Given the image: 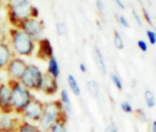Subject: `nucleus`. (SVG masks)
I'll use <instances>...</instances> for the list:
<instances>
[{
    "mask_svg": "<svg viewBox=\"0 0 156 132\" xmlns=\"http://www.w3.org/2000/svg\"><path fill=\"white\" fill-rule=\"evenodd\" d=\"M8 43L10 45L14 56L17 57H32L36 51V41L19 27H10L8 30Z\"/></svg>",
    "mask_w": 156,
    "mask_h": 132,
    "instance_id": "f257e3e1",
    "label": "nucleus"
},
{
    "mask_svg": "<svg viewBox=\"0 0 156 132\" xmlns=\"http://www.w3.org/2000/svg\"><path fill=\"white\" fill-rule=\"evenodd\" d=\"M8 21L11 27H17L23 20L27 17H38L40 12L30 0H8L5 2Z\"/></svg>",
    "mask_w": 156,
    "mask_h": 132,
    "instance_id": "f03ea898",
    "label": "nucleus"
},
{
    "mask_svg": "<svg viewBox=\"0 0 156 132\" xmlns=\"http://www.w3.org/2000/svg\"><path fill=\"white\" fill-rule=\"evenodd\" d=\"M68 120V116L63 112V109L61 106L60 100H51L47 103H44V111L40 121L37 122V126L42 132H47L52 125L58 122L60 120Z\"/></svg>",
    "mask_w": 156,
    "mask_h": 132,
    "instance_id": "7ed1b4c3",
    "label": "nucleus"
},
{
    "mask_svg": "<svg viewBox=\"0 0 156 132\" xmlns=\"http://www.w3.org/2000/svg\"><path fill=\"white\" fill-rule=\"evenodd\" d=\"M10 89H11V104H12V111L16 115H21L24 109L27 106V104L35 98L32 91H30L27 88H25L20 82L16 80H8Z\"/></svg>",
    "mask_w": 156,
    "mask_h": 132,
    "instance_id": "20e7f679",
    "label": "nucleus"
},
{
    "mask_svg": "<svg viewBox=\"0 0 156 132\" xmlns=\"http://www.w3.org/2000/svg\"><path fill=\"white\" fill-rule=\"evenodd\" d=\"M42 79H44L42 69L38 66L31 63V64H27L21 79L19 82H20L25 88H27L30 91L34 93V91H40Z\"/></svg>",
    "mask_w": 156,
    "mask_h": 132,
    "instance_id": "39448f33",
    "label": "nucleus"
},
{
    "mask_svg": "<svg viewBox=\"0 0 156 132\" xmlns=\"http://www.w3.org/2000/svg\"><path fill=\"white\" fill-rule=\"evenodd\" d=\"M17 27L23 30L25 33H27L35 41L41 40L44 37L45 24L42 20H40V17H27L19 24Z\"/></svg>",
    "mask_w": 156,
    "mask_h": 132,
    "instance_id": "423d86ee",
    "label": "nucleus"
},
{
    "mask_svg": "<svg viewBox=\"0 0 156 132\" xmlns=\"http://www.w3.org/2000/svg\"><path fill=\"white\" fill-rule=\"evenodd\" d=\"M42 111H44V101H41L37 98H34L27 104V106L24 109L23 114L20 116L24 121L37 125V122L40 121V119L42 116Z\"/></svg>",
    "mask_w": 156,
    "mask_h": 132,
    "instance_id": "0eeeda50",
    "label": "nucleus"
},
{
    "mask_svg": "<svg viewBox=\"0 0 156 132\" xmlns=\"http://www.w3.org/2000/svg\"><path fill=\"white\" fill-rule=\"evenodd\" d=\"M27 62L23 58V57H17V56H14V57L10 59V62L8 63L5 72L9 80H16L19 82L21 79L23 74L27 67Z\"/></svg>",
    "mask_w": 156,
    "mask_h": 132,
    "instance_id": "6e6552de",
    "label": "nucleus"
},
{
    "mask_svg": "<svg viewBox=\"0 0 156 132\" xmlns=\"http://www.w3.org/2000/svg\"><path fill=\"white\" fill-rule=\"evenodd\" d=\"M11 89L8 82H0V114H12Z\"/></svg>",
    "mask_w": 156,
    "mask_h": 132,
    "instance_id": "1a4fd4ad",
    "label": "nucleus"
},
{
    "mask_svg": "<svg viewBox=\"0 0 156 132\" xmlns=\"http://www.w3.org/2000/svg\"><path fill=\"white\" fill-rule=\"evenodd\" d=\"M23 119L16 114H2L0 115V132H16Z\"/></svg>",
    "mask_w": 156,
    "mask_h": 132,
    "instance_id": "9d476101",
    "label": "nucleus"
},
{
    "mask_svg": "<svg viewBox=\"0 0 156 132\" xmlns=\"http://www.w3.org/2000/svg\"><path fill=\"white\" fill-rule=\"evenodd\" d=\"M36 58L41 59V61H46L48 58H51L53 54V46L51 43V41L46 37H42L41 40L36 41V51H35V54Z\"/></svg>",
    "mask_w": 156,
    "mask_h": 132,
    "instance_id": "9b49d317",
    "label": "nucleus"
},
{
    "mask_svg": "<svg viewBox=\"0 0 156 132\" xmlns=\"http://www.w3.org/2000/svg\"><path fill=\"white\" fill-rule=\"evenodd\" d=\"M40 91L44 93L47 96H53L60 91V86H58V80L53 77H51L50 74H47L46 72L44 73V79L41 83V88Z\"/></svg>",
    "mask_w": 156,
    "mask_h": 132,
    "instance_id": "f8f14e48",
    "label": "nucleus"
},
{
    "mask_svg": "<svg viewBox=\"0 0 156 132\" xmlns=\"http://www.w3.org/2000/svg\"><path fill=\"white\" fill-rule=\"evenodd\" d=\"M12 57H14V53L8 41L0 42V70H5L8 63Z\"/></svg>",
    "mask_w": 156,
    "mask_h": 132,
    "instance_id": "ddd939ff",
    "label": "nucleus"
},
{
    "mask_svg": "<svg viewBox=\"0 0 156 132\" xmlns=\"http://www.w3.org/2000/svg\"><path fill=\"white\" fill-rule=\"evenodd\" d=\"M60 103H61V106L63 109V112L69 116L72 114V103H71V96H69V91L67 89H61L60 90Z\"/></svg>",
    "mask_w": 156,
    "mask_h": 132,
    "instance_id": "4468645a",
    "label": "nucleus"
},
{
    "mask_svg": "<svg viewBox=\"0 0 156 132\" xmlns=\"http://www.w3.org/2000/svg\"><path fill=\"white\" fill-rule=\"evenodd\" d=\"M47 74H50L51 77L58 79L60 78V74H61V67H60V63H58L57 58L55 56H52L51 58L47 59V70H46Z\"/></svg>",
    "mask_w": 156,
    "mask_h": 132,
    "instance_id": "2eb2a0df",
    "label": "nucleus"
},
{
    "mask_svg": "<svg viewBox=\"0 0 156 132\" xmlns=\"http://www.w3.org/2000/svg\"><path fill=\"white\" fill-rule=\"evenodd\" d=\"M93 59H94V63H95L97 68H98L99 73L104 77V75L107 74V66H105L104 57H103V54H102L99 48H94L93 49Z\"/></svg>",
    "mask_w": 156,
    "mask_h": 132,
    "instance_id": "dca6fc26",
    "label": "nucleus"
},
{
    "mask_svg": "<svg viewBox=\"0 0 156 132\" xmlns=\"http://www.w3.org/2000/svg\"><path fill=\"white\" fill-rule=\"evenodd\" d=\"M67 84H68V88H69L71 93L73 94L74 96H81V93H82L81 86H80L77 79L73 77L72 74H68V77H67Z\"/></svg>",
    "mask_w": 156,
    "mask_h": 132,
    "instance_id": "f3484780",
    "label": "nucleus"
},
{
    "mask_svg": "<svg viewBox=\"0 0 156 132\" xmlns=\"http://www.w3.org/2000/svg\"><path fill=\"white\" fill-rule=\"evenodd\" d=\"M16 132H42V131L38 128V126L36 124H31V122L23 120Z\"/></svg>",
    "mask_w": 156,
    "mask_h": 132,
    "instance_id": "a211bd4d",
    "label": "nucleus"
},
{
    "mask_svg": "<svg viewBox=\"0 0 156 132\" xmlns=\"http://www.w3.org/2000/svg\"><path fill=\"white\" fill-rule=\"evenodd\" d=\"M87 89L90 93V95H93L94 98H98L99 96V93H101V86L98 84V82L95 80H88L87 82Z\"/></svg>",
    "mask_w": 156,
    "mask_h": 132,
    "instance_id": "6ab92c4d",
    "label": "nucleus"
},
{
    "mask_svg": "<svg viewBox=\"0 0 156 132\" xmlns=\"http://www.w3.org/2000/svg\"><path fill=\"white\" fill-rule=\"evenodd\" d=\"M47 132H68V128H67V119L60 120L58 122H56L55 125H52V127Z\"/></svg>",
    "mask_w": 156,
    "mask_h": 132,
    "instance_id": "aec40b11",
    "label": "nucleus"
},
{
    "mask_svg": "<svg viewBox=\"0 0 156 132\" xmlns=\"http://www.w3.org/2000/svg\"><path fill=\"white\" fill-rule=\"evenodd\" d=\"M145 103H146V105H147V107H150V109H154L155 107V105H156V99H155V94H154V91H151V90H145Z\"/></svg>",
    "mask_w": 156,
    "mask_h": 132,
    "instance_id": "412c9836",
    "label": "nucleus"
},
{
    "mask_svg": "<svg viewBox=\"0 0 156 132\" xmlns=\"http://www.w3.org/2000/svg\"><path fill=\"white\" fill-rule=\"evenodd\" d=\"M113 45L116 49H124V41H123V37L120 36V33L118 31H114L113 33Z\"/></svg>",
    "mask_w": 156,
    "mask_h": 132,
    "instance_id": "4be33fe9",
    "label": "nucleus"
},
{
    "mask_svg": "<svg viewBox=\"0 0 156 132\" xmlns=\"http://www.w3.org/2000/svg\"><path fill=\"white\" fill-rule=\"evenodd\" d=\"M110 79H112V83L114 84V86L118 89L119 91L123 90V80L122 78L119 77L118 74H115V73H110Z\"/></svg>",
    "mask_w": 156,
    "mask_h": 132,
    "instance_id": "5701e85b",
    "label": "nucleus"
},
{
    "mask_svg": "<svg viewBox=\"0 0 156 132\" xmlns=\"http://www.w3.org/2000/svg\"><path fill=\"white\" fill-rule=\"evenodd\" d=\"M56 32H57L58 36H61V37L65 36L67 33V26H66V24L62 22V21L57 22V25H56Z\"/></svg>",
    "mask_w": 156,
    "mask_h": 132,
    "instance_id": "b1692460",
    "label": "nucleus"
},
{
    "mask_svg": "<svg viewBox=\"0 0 156 132\" xmlns=\"http://www.w3.org/2000/svg\"><path fill=\"white\" fill-rule=\"evenodd\" d=\"M120 109L125 112V114H134V107L129 101H122L120 103Z\"/></svg>",
    "mask_w": 156,
    "mask_h": 132,
    "instance_id": "393cba45",
    "label": "nucleus"
},
{
    "mask_svg": "<svg viewBox=\"0 0 156 132\" xmlns=\"http://www.w3.org/2000/svg\"><path fill=\"white\" fill-rule=\"evenodd\" d=\"M146 37H147L150 45H152V46L156 45V32L154 30H147L146 31Z\"/></svg>",
    "mask_w": 156,
    "mask_h": 132,
    "instance_id": "a878e982",
    "label": "nucleus"
},
{
    "mask_svg": "<svg viewBox=\"0 0 156 132\" xmlns=\"http://www.w3.org/2000/svg\"><path fill=\"white\" fill-rule=\"evenodd\" d=\"M134 112L136 114V116H138V119H139L140 121H143V122H146V121H147V116H146L145 111H144L143 109H138V110H134Z\"/></svg>",
    "mask_w": 156,
    "mask_h": 132,
    "instance_id": "bb28decb",
    "label": "nucleus"
},
{
    "mask_svg": "<svg viewBox=\"0 0 156 132\" xmlns=\"http://www.w3.org/2000/svg\"><path fill=\"white\" fill-rule=\"evenodd\" d=\"M118 21H119V24L123 27H125V29H129L130 27V22H129V20H128V19L124 15H118Z\"/></svg>",
    "mask_w": 156,
    "mask_h": 132,
    "instance_id": "cd10ccee",
    "label": "nucleus"
},
{
    "mask_svg": "<svg viewBox=\"0 0 156 132\" xmlns=\"http://www.w3.org/2000/svg\"><path fill=\"white\" fill-rule=\"evenodd\" d=\"M8 39V30L0 24V42H4Z\"/></svg>",
    "mask_w": 156,
    "mask_h": 132,
    "instance_id": "c85d7f7f",
    "label": "nucleus"
},
{
    "mask_svg": "<svg viewBox=\"0 0 156 132\" xmlns=\"http://www.w3.org/2000/svg\"><path fill=\"white\" fill-rule=\"evenodd\" d=\"M136 45H138V47H139V49L141 51V52H147V43L144 41V40H139L138 42H136Z\"/></svg>",
    "mask_w": 156,
    "mask_h": 132,
    "instance_id": "c756f323",
    "label": "nucleus"
},
{
    "mask_svg": "<svg viewBox=\"0 0 156 132\" xmlns=\"http://www.w3.org/2000/svg\"><path fill=\"white\" fill-rule=\"evenodd\" d=\"M143 17L146 20V22H147V24L152 25V19H151V16H150V12H149L145 8H143Z\"/></svg>",
    "mask_w": 156,
    "mask_h": 132,
    "instance_id": "7c9ffc66",
    "label": "nucleus"
},
{
    "mask_svg": "<svg viewBox=\"0 0 156 132\" xmlns=\"http://www.w3.org/2000/svg\"><path fill=\"white\" fill-rule=\"evenodd\" d=\"M131 14H133V17L135 19L136 24H138L139 26H143V17H141V16H140L138 12H136L135 10H133V12H131Z\"/></svg>",
    "mask_w": 156,
    "mask_h": 132,
    "instance_id": "2f4dec72",
    "label": "nucleus"
},
{
    "mask_svg": "<svg viewBox=\"0 0 156 132\" xmlns=\"http://www.w3.org/2000/svg\"><path fill=\"white\" fill-rule=\"evenodd\" d=\"M104 132H118V127H116V125H115L114 122H110V124L105 127Z\"/></svg>",
    "mask_w": 156,
    "mask_h": 132,
    "instance_id": "473e14b6",
    "label": "nucleus"
},
{
    "mask_svg": "<svg viewBox=\"0 0 156 132\" xmlns=\"http://www.w3.org/2000/svg\"><path fill=\"white\" fill-rule=\"evenodd\" d=\"M95 3H97V8H98L99 11H103V10H104V4H103L102 0H97Z\"/></svg>",
    "mask_w": 156,
    "mask_h": 132,
    "instance_id": "72a5a7b5",
    "label": "nucleus"
},
{
    "mask_svg": "<svg viewBox=\"0 0 156 132\" xmlns=\"http://www.w3.org/2000/svg\"><path fill=\"white\" fill-rule=\"evenodd\" d=\"M114 2H115V4H116V5H118V8H119V9H122V10H124V9H125V5H124V3L122 2V0H114Z\"/></svg>",
    "mask_w": 156,
    "mask_h": 132,
    "instance_id": "f704fd0d",
    "label": "nucleus"
},
{
    "mask_svg": "<svg viewBox=\"0 0 156 132\" xmlns=\"http://www.w3.org/2000/svg\"><path fill=\"white\" fill-rule=\"evenodd\" d=\"M80 69H81L82 73H87V66H86L84 63H81V64H80Z\"/></svg>",
    "mask_w": 156,
    "mask_h": 132,
    "instance_id": "c9c22d12",
    "label": "nucleus"
},
{
    "mask_svg": "<svg viewBox=\"0 0 156 132\" xmlns=\"http://www.w3.org/2000/svg\"><path fill=\"white\" fill-rule=\"evenodd\" d=\"M151 132H156V120H152L151 122Z\"/></svg>",
    "mask_w": 156,
    "mask_h": 132,
    "instance_id": "e433bc0d",
    "label": "nucleus"
},
{
    "mask_svg": "<svg viewBox=\"0 0 156 132\" xmlns=\"http://www.w3.org/2000/svg\"><path fill=\"white\" fill-rule=\"evenodd\" d=\"M2 2H8V0H2Z\"/></svg>",
    "mask_w": 156,
    "mask_h": 132,
    "instance_id": "4c0bfd02",
    "label": "nucleus"
},
{
    "mask_svg": "<svg viewBox=\"0 0 156 132\" xmlns=\"http://www.w3.org/2000/svg\"><path fill=\"white\" fill-rule=\"evenodd\" d=\"M0 4H2V0H0Z\"/></svg>",
    "mask_w": 156,
    "mask_h": 132,
    "instance_id": "58836bf2",
    "label": "nucleus"
},
{
    "mask_svg": "<svg viewBox=\"0 0 156 132\" xmlns=\"http://www.w3.org/2000/svg\"><path fill=\"white\" fill-rule=\"evenodd\" d=\"M0 115H2V114H0Z\"/></svg>",
    "mask_w": 156,
    "mask_h": 132,
    "instance_id": "ea45409f",
    "label": "nucleus"
}]
</instances>
